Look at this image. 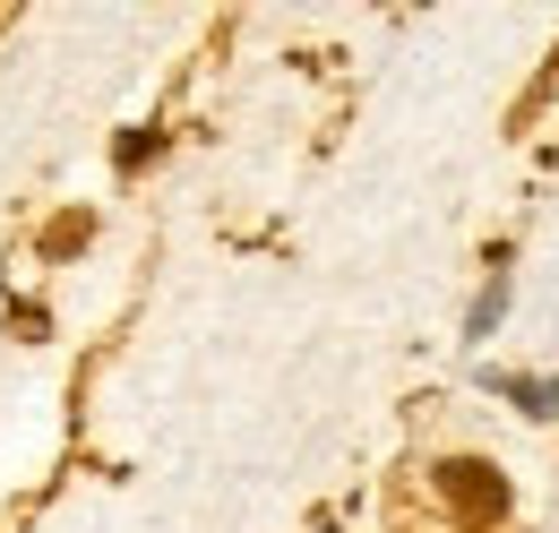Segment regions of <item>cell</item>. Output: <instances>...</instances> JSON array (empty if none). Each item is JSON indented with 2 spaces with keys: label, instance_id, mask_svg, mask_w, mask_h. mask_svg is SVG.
Listing matches in <instances>:
<instances>
[{
  "label": "cell",
  "instance_id": "6da1fadb",
  "mask_svg": "<svg viewBox=\"0 0 559 533\" xmlns=\"http://www.w3.org/2000/svg\"><path fill=\"white\" fill-rule=\"evenodd\" d=\"M439 499H448L465 525H499V517H508V482H499L483 457H448V465H439Z\"/></svg>",
  "mask_w": 559,
  "mask_h": 533
},
{
  "label": "cell",
  "instance_id": "7a4b0ae2",
  "mask_svg": "<svg viewBox=\"0 0 559 533\" xmlns=\"http://www.w3.org/2000/svg\"><path fill=\"white\" fill-rule=\"evenodd\" d=\"M499 310H508V266H499V275L483 284V301H474V319H465V335H490V328H499Z\"/></svg>",
  "mask_w": 559,
  "mask_h": 533
},
{
  "label": "cell",
  "instance_id": "3957f363",
  "mask_svg": "<svg viewBox=\"0 0 559 533\" xmlns=\"http://www.w3.org/2000/svg\"><path fill=\"white\" fill-rule=\"evenodd\" d=\"M508 396L525 413H559V379H508Z\"/></svg>",
  "mask_w": 559,
  "mask_h": 533
}]
</instances>
